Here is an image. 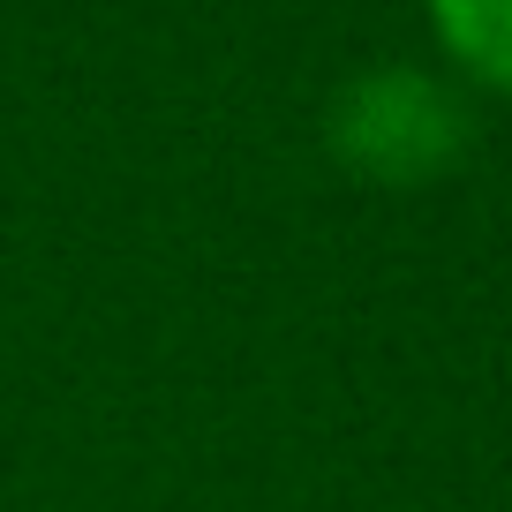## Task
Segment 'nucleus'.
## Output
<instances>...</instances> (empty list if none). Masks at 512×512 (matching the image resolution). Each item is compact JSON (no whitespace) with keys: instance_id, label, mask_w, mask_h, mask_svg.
Masks as SVG:
<instances>
[{"instance_id":"2","label":"nucleus","mask_w":512,"mask_h":512,"mask_svg":"<svg viewBox=\"0 0 512 512\" xmlns=\"http://www.w3.org/2000/svg\"><path fill=\"white\" fill-rule=\"evenodd\" d=\"M445 53L497 98H512V0H430Z\"/></svg>"},{"instance_id":"1","label":"nucleus","mask_w":512,"mask_h":512,"mask_svg":"<svg viewBox=\"0 0 512 512\" xmlns=\"http://www.w3.org/2000/svg\"><path fill=\"white\" fill-rule=\"evenodd\" d=\"M332 151L347 174L415 189L460 166L467 151V106L430 68H362L332 98Z\"/></svg>"}]
</instances>
